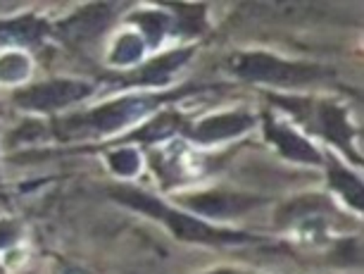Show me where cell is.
<instances>
[{"label": "cell", "instance_id": "obj_15", "mask_svg": "<svg viewBox=\"0 0 364 274\" xmlns=\"http://www.w3.org/2000/svg\"><path fill=\"white\" fill-rule=\"evenodd\" d=\"M139 22L143 24V29H146V33L150 36L153 43H157V41L164 36V17H160V15H143V17H139Z\"/></svg>", "mask_w": 364, "mask_h": 274}, {"label": "cell", "instance_id": "obj_1", "mask_svg": "<svg viewBox=\"0 0 364 274\" xmlns=\"http://www.w3.org/2000/svg\"><path fill=\"white\" fill-rule=\"evenodd\" d=\"M114 196L119 198L122 203L132 205V208H136V210H143V212H148V215L160 217L178 238H183V241L217 243V241H238V238H243L240 234H229V231L210 229L208 224L196 222V219H191L186 215H178V212H174V210H167L164 205L157 203L155 198H150L146 194H139V191L122 189V191H117Z\"/></svg>", "mask_w": 364, "mask_h": 274}, {"label": "cell", "instance_id": "obj_6", "mask_svg": "<svg viewBox=\"0 0 364 274\" xmlns=\"http://www.w3.org/2000/svg\"><path fill=\"white\" fill-rule=\"evenodd\" d=\"M255 205L252 198L245 196H229V194H205L191 198V208L198 212H205L210 217H226V215H238V212L248 210Z\"/></svg>", "mask_w": 364, "mask_h": 274}, {"label": "cell", "instance_id": "obj_7", "mask_svg": "<svg viewBox=\"0 0 364 274\" xmlns=\"http://www.w3.org/2000/svg\"><path fill=\"white\" fill-rule=\"evenodd\" d=\"M109 17H112V12H109L107 5H93V8L81 10L77 17H72L70 22L63 24V33L67 38H77V41L84 38L86 41L105 29Z\"/></svg>", "mask_w": 364, "mask_h": 274}, {"label": "cell", "instance_id": "obj_4", "mask_svg": "<svg viewBox=\"0 0 364 274\" xmlns=\"http://www.w3.org/2000/svg\"><path fill=\"white\" fill-rule=\"evenodd\" d=\"M153 102L155 100L150 98H124V100L109 102V105L98 107L88 117H84V125L98 129V132H114V129L127 127L139 117H143Z\"/></svg>", "mask_w": 364, "mask_h": 274}, {"label": "cell", "instance_id": "obj_12", "mask_svg": "<svg viewBox=\"0 0 364 274\" xmlns=\"http://www.w3.org/2000/svg\"><path fill=\"white\" fill-rule=\"evenodd\" d=\"M321 125L326 127V132H328V136H331L333 141L348 143L350 127H348V122H346V117H343L341 110H336V107H324V110H321Z\"/></svg>", "mask_w": 364, "mask_h": 274}, {"label": "cell", "instance_id": "obj_16", "mask_svg": "<svg viewBox=\"0 0 364 274\" xmlns=\"http://www.w3.org/2000/svg\"><path fill=\"white\" fill-rule=\"evenodd\" d=\"M17 234H19V229L12 222H0V248L10 246L17 238Z\"/></svg>", "mask_w": 364, "mask_h": 274}, {"label": "cell", "instance_id": "obj_13", "mask_svg": "<svg viewBox=\"0 0 364 274\" xmlns=\"http://www.w3.org/2000/svg\"><path fill=\"white\" fill-rule=\"evenodd\" d=\"M41 33V24L33 22V19H22V22H15V24H5L0 26V41H12V38H19V41H31L33 36Z\"/></svg>", "mask_w": 364, "mask_h": 274}, {"label": "cell", "instance_id": "obj_17", "mask_svg": "<svg viewBox=\"0 0 364 274\" xmlns=\"http://www.w3.org/2000/svg\"><path fill=\"white\" fill-rule=\"evenodd\" d=\"M217 274H240V272H217Z\"/></svg>", "mask_w": 364, "mask_h": 274}, {"label": "cell", "instance_id": "obj_2", "mask_svg": "<svg viewBox=\"0 0 364 274\" xmlns=\"http://www.w3.org/2000/svg\"><path fill=\"white\" fill-rule=\"evenodd\" d=\"M233 72L245 79L269 81V84H302V81H310L319 74L314 67L291 65L264 53L238 55V58H233Z\"/></svg>", "mask_w": 364, "mask_h": 274}, {"label": "cell", "instance_id": "obj_14", "mask_svg": "<svg viewBox=\"0 0 364 274\" xmlns=\"http://www.w3.org/2000/svg\"><path fill=\"white\" fill-rule=\"evenodd\" d=\"M109 162H112V169L117 174H122V176H132L139 172V155H136V150H119V153H114L112 157H109Z\"/></svg>", "mask_w": 364, "mask_h": 274}, {"label": "cell", "instance_id": "obj_10", "mask_svg": "<svg viewBox=\"0 0 364 274\" xmlns=\"http://www.w3.org/2000/svg\"><path fill=\"white\" fill-rule=\"evenodd\" d=\"M29 74V58L22 53H8L0 58V81L5 84H17Z\"/></svg>", "mask_w": 364, "mask_h": 274}, {"label": "cell", "instance_id": "obj_3", "mask_svg": "<svg viewBox=\"0 0 364 274\" xmlns=\"http://www.w3.org/2000/svg\"><path fill=\"white\" fill-rule=\"evenodd\" d=\"M88 95V86L81 81H53V84L33 86L29 91H19L15 100L26 110H58Z\"/></svg>", "mask_w": 364, "mask_h": 274}, {"label": "cell", "instance_id": "obj_9", "mask_svg": "<svg viewBox=\"0 0 364 274\" xmlns=\"http://www.w3.org/2000/svg\"><path fill=\"white\" fill-rule=\"evenodd\" d=\"M331 184L336 191H341V196L346 198L348 203H353L357 210H362V184L360 179H355L353 174L346 172L341 167L331 169Z\"/></svg>", "mask_w": 364, "mask_h": 274}, {"label": "cell", "instance_id": "obj_11", "mask_svg": "<svg viewBox=\"0 0 364 274\" xmlns=\"http://www.w3.org/2000/svg\"><path fill=\"white\" fill-rule=\"evenodd\" d=\"M143 55V41L136 33H127L119 38L114 53H112V63L114 65H132Z\"/></svg>", "mask_w": 364, "mask_h": 274}, {"label": "cell", "instance_id": "obj_5", "mask_svg": "<svg viewBox=\"0 0 364 274\" xmlns=\"http://www.w3.org/2000/svg\"><path fill=\"white\" fill-rule=\"evenodd\" d=\"M252 125V120L248 115H219V117H210L198 125L193 136L203 143H212V141H222V139H231L236 134H243L245 129Z\"/></svg>", "mask_w": 364, "mask_h": 274}, {"label": "cell", "instance_id": "obj_8", "mask_svg": "<svg viewBox=\"0 0 364 274\" xmlns=\"http://www.w3.org/2000/svg\"><path fill=\"white\" fill-rule=\"evenodd\" d=\"M269 139L281 148V153L300 162H319V153L310 143L302 141L298 134L288 132L284 127H269Z\"/></svg>", "mask_w": 364, "mask_h": 274}]
</instances>
